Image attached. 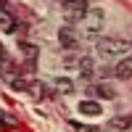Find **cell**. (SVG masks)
Segmentation results:
<instances>
[{"label":"cell","mask_w":132,"mask_h":132,"mask_svg":"<svg viewBox=\"0 0 132 132\" xmlns=\"http://www.w3.org/2000/svg\"><path fill=\"white\" fill-rule=\"evenodd\" d=\"M114 77L116 79H129L132 77V58H122L114 66Z\"/></svg>","instance_id":"5b68a950"},{"label":"cell","mask_w":132,"mask_h":132,"mask_svg":"<svg viewBox=\"0 0 132 132\" xmlns=\"http://www.w3.org/2000/svg\"><path fill=\"white\" fill-rule=\"evenodd\" d=\"M61 3H63V0H61Z\"/></svg>","instance_id":"9a60e30c"},{"label":"cell","mask_w":132,"mask_h":132,"mask_svg":"<svg viewBox=\"0 0 132 132\" xmlns=\"http://www.w3.org/2000/svg\"><path fill=\"white\" fill-rule=\"evenodd\" d=\"M0 127H11V122H8V119H5L3 114H0Z\"/></svg>","instance_id":"4fadbf2b"},{"label":"cell","mask_w":132,"mask_h":132,"mask_svg":"<svg viewBox=\"0 0 132 132\" xmlns=\"http://www.w3.org/2000/svg\"><path fill=\"white\" fill-rule=\"evenodd\" d=\"M87 11H90V3H87V0H63L61 3V13H63L66 21H71V24H79L87 16Z\"/></svg>","instance_id":"7a4b0ae2"},{"label":"cell","mask_w":132,"mask_h":132,"mask_svg":"<svg viewBox=\"0 0 132 132\" xmlns=\"http://www.w3.org/2000/svg\"><path fill=\"white\" fill-rule=\"evenodd\" d=\"M103 21H106V13H103L101 8H93V5H90L87 16L79 21V24H82V32H85V35H87V37H93V35H101Z\"/></svg>","instance_id":"3957f363"},{"label":"cell","mask_w":132,"mask_h":132,"mask_svg":"<svg viewBox=\"0 0 132 132\" xmlns=\"http://www.w3.org/2000/svg\"><path fill=\"white\" fill-rule=\"evenodd\" d=\"M16 29V19L8 13V11H0V32H5V35H11V32Z\"/></svg>","instance_id":"ba28073f"},{"label":"cell","mask_w":132,"mask_h":132,"mask_svg":"<svg viewBox=\"0 0 132 132\" xmlns=\"http://www.w3.org/2000/svg\"><path fill=\"white\" fill-rule=\"evenodd\" d=\"M77 69H79V74H82V77H93L95 63H93V58H90V56H82V58H77Z\"/></svg>","instance_id":"52a82bcc"},{"label":"cell","mask_w":132,"mask_h":132,"mask_svg":"<svg viewBox=\"0 0 132 132\" xmlns=\"http://www.w3.org/2000/svg\"><path fill=\"white\" fill-rule=\"evenodd\" d=\"M53 85H56V90H58V93H63V95L74 93V82L69 79V77H58V79L53 82Z\"/></svg>","instance_id":"30bf717a"},{"label":"cell","mask_w":132,"mask_h":132,"mask_svg":"<svg viewBox=\"0 0 132 132\" xmlns=\"http://www.w3.org/2000/svg\"><path fill=\"white\" fill-rule=\"evenodd\" d=\"M3 58H5V50H3V48H0V61H3Z\"/></svg>","instance_id":"5bb4252c"},{"label":"cell","mask_w":132,"mask_h":132,"mask_svg":"<svg viewBox=\"0 0 132 132\" xmlns=\"http://www.w3.org/2000/svg\"><path fill=\"white\" fill-rule=\"evenodd\" d=\"M93 93H95L98 98H114V90H111V87H106V85H95Z\"/></svg>","instance_id":"8fae6325"},{"label":"cell","mask_w":132,"mask_h":132,"mask_svg":"<svg viewBox=\"0 0 132 132\" xmlns=\"http://www.w3.org/2000/svg\"><path fill=\"white\" fill-rule=\"evenodd\" d=\"M21 50H24V56H27L29 61H35V58H37V48L32 45V42H21Z\"/></svg>","instance_id":"7c38bea8"},{"label":"cell","mask_w":132,"mask_h":132,"mask_svg":"<svg viewBox=\"0 0 132 132\" xmlns=\"http://www.w3.org/2000/svg\"><path fill=\"white\" fill-rule=\"evenodd\" d=\"M79 114L82 116H101V103L98 101H82L79 103Z\"/></svg>","instance_id":"8992f818"},{"label":"cell","mask_w":132,"mask_h":132,"mask_svg":"<svg viewBox=\"0 0 132 132\" xmlns=\"http://www.w3.org/2000/svg\"><path fill=\"white\" fill-rule=\"evenodd\" d=\"M58 40H61V45L66 50H77L79 48V35H77L71 27H61L58 29Z\"/></svg>","instance_id":"277c9868"},{"label":"cell","mask_w":132,"mask_h":132,"mask_svg":"<svg viewBox=\"0 0 132 132\" xmlns=\"http://www.w3.org/2000/svg\"><path fill=\"white\" fill-rule=\"evenodd\" d=\"M132 48V42L129 40H122V37H103V40H98V56H103V58H114V56H122V53H127Z\"/></svg>","instance_id":"6da1fadb"},{"label":"cell","mask_w":132,"mask_h":132,"mask_svg":"<svg viewBox=\"0 0 132 132\" xmlns=\"http://www.w3.org/2000/svg\"><path fill=\"white\" fill-rule=\"evenodd\" d=\"M108 127H111V129H124V132H127V129L132 127V116H129V114H127V116H114L111 122H108Z\"/></svg>","instance_id":"9c48e42d"}]
</instances>
